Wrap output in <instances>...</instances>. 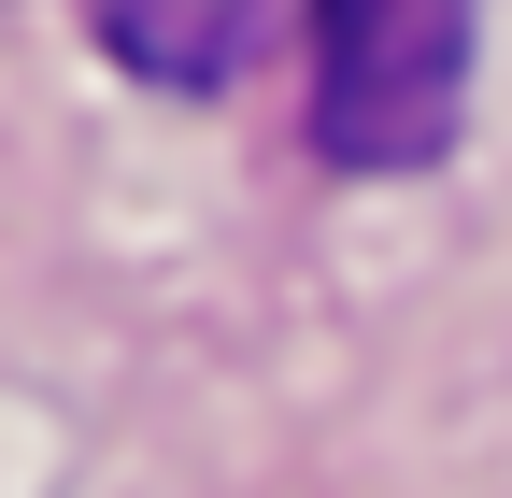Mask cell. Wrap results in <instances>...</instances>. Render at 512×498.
<instances>
[{"mask_svg": "<svg viewBox=\"0 0 512 498\" xmlns=\"http://www.w3.org/2000/svg\"><path fill=\"white\" fill-rule=\"evenodd\" d=\"M484 0H313V143L342 171H427L470 114Z\"/></svg>", "mask_w": 512, "mask_h": 498, "instance_id": "obj_1", "label": "cell"}, {"mask_svg": "<svg viewBox=\"0 0 512 498\" xmlns=\"http://www.w3.org/2000/svg\"><path fill=\"white\" fill-rule=\"evenodd\" d=\"M256 43H271V0H100V57L171 100H214Z\"/></svg>", "mask_w": 512, "mask_h": 498, "instance_id": "obj_2", "label": "cell"}]
</instances>
